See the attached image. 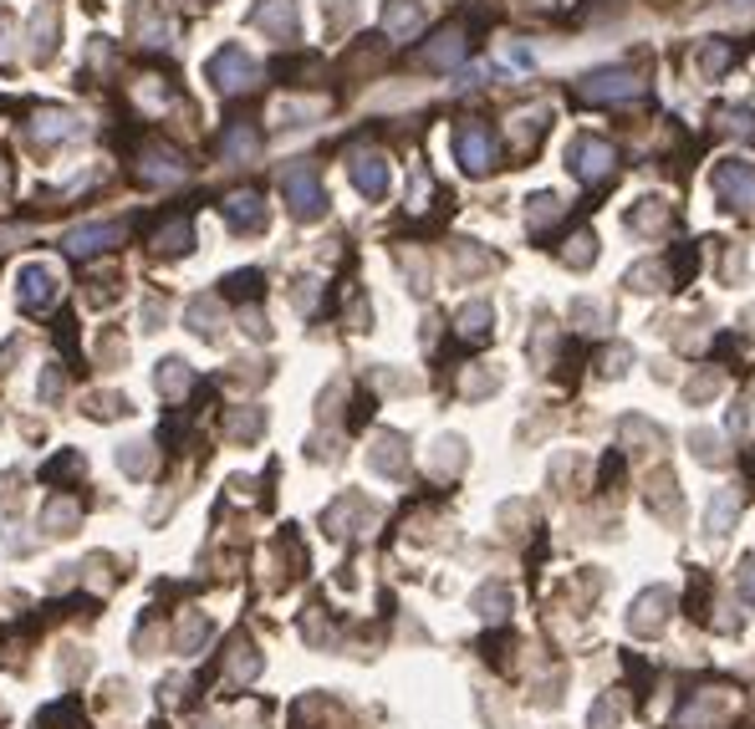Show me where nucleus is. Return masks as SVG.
<instances>
[{
	"label": "nucleus",
	"mask_w": 755,
	"mask_h": 729,
	"mask_svg": "<svg viewBox=\"0 0 755 729\" xmlns=\"http://www.w3.org/2000/svg\"><path fill=\"white\" fill-rule=\"evenodd\" d=\"M159 316H163V306H159V301H149V306H144V322H149V332L159 327Z\"/></svg>",
	"instance_id": "nucleus-57"
},
{
	"label": "nucleus",
	"mask_w": 755,
	"mask_h": 729,
	"mask_svg": "<svg viewBox=\"0 0 755 729\" xmlns=\"http://www.w3.org/2000/svg\"><path fill=\"white\" fill-rule=\"evenodd\" d=\"M459 57H465V36H459L455 26L439 31L430 42V51H424V61H430L434 72H449V67H459Z\"/></svg>",
	"instance_id": "nucleus-27"
},
{
	"label": "nucleus",
	"mask_w": 755,
	"mask_h": 729,
	"mask_svg": "<svg viewBox=\"0 0 755 729\" xmlns=\"http://www.w3.org/2000/svg\"><path fill=\"white\" fill-rule=\"evenodd\" d=\"M424 194H430V180H424V174H414V194H409V205L424 209Z\"/></svg>",
	"instance_id": "nucleus-56"
},
{
	"label": "nucleus",
	"mask_w": 755,
	"mask_h": 729,
	"mask_svg": "<svg viewBox=\"0 0 755 729\" xmlns=\"http://www.w3.org/2000/svg\"><path fill=\"white\" fill-rule=\"evenodd\" d=\"M613 164H618V153H613V143H607V138L577 134L572 143H567V169H572L577 180L603 184L607 174H613Z\"/></svg>",
	"instance_id": "nucleus-5"
},
{
	"label": "nucleus",
	"mask_w": 755,
	"mask_h": 729,
	"mask_svg": "<svg viewBox=\"0 0 755 729\" xmlns=\"http://www.w3.org/2000/svg\"><path fill=\"white\" fill-rule=\"evenodd\" d=\"M730 67V46L725 42H714V46H705V51H699V72L705 77H720Z\"/></svg>",
	"instance_id": "nucleus-44"
},
{
	"label": "nucleus",
	"mask_w": 755,
	"mask_h": 729,
	"mask_svg": "<svg viewBox=\"0 0 755 729\" xmlns=\"http://www.w3.org/2000/svg\"><path fill=\"white\" fill-rule=\"evenodd\" d=\"M720 383H725V378H720V372H699V378H695V383H689V387H684V398H689V403H699V398H710V393H720Z\"/></svg>",
	"instance_id": "nucleus-47"
},
{
	"label": "nucleus",
	"mask_w": 755,
	"mask_h": 729,
	"mask_svg": "<svg viewBox=\"0 0 755 729\" xmlns=\"http://www.w3.org/2000/svg\"><path fill=\"white\" fill-rule=\"evenodd\" d=\"M562 209H567V199L557 189H541V194H531L526 199V224L531 230H547L551 220H562Z\"/></svg>",
	"instance_id": "nucleus-28"
},
{
	"label": "nucleus",
	"mask_w": 755,
	"mask_h": 729,
	"mask_svg": "<svg viewBox=\"0 0 755 729\" xmlns=\"http://www.w3.org/2000/svg\"><path fill=\"white\" fill-rule=\"evenodd\" d=\"M77 521H82V506L67 500V495H52V500L42 506V531H46V536H67Z\"/></svg>",
	"instance_id": "nucleus-24"
},
{
	"label": "nucleus",
	"mask_w": 755,
	"mask_h": 729,
	"mask_svg": "<svg viewBox=\"0 0 755 729\" xmlns=\"http://www.w3.org/2000/svg\"><path fill=\"white\" fill-rule=\"evenodd\" d=\"M735 5H751V0H735Z\"/></svg>",
	"instance_id": "nucleus-60"
},
{
	"label": "nucleus",
	"mask_w": 755,
	"mask_h": 729,
	"mask_svg": "<svg viewBox=\"0 0 755 729\" xmlns=\"http://www.w3.org/2000/svg\"><path fill=\"white\" fill-rule=\"evenodd\" d=\"M322 113V103H282L276 107V118L282 123H291V118H317Z\"/></svg>",
	"instance_id": "nucleus-51"
},
{
	"label": "nucleus",
	"mask_w": 755,
	"mask_h": 729,
	"mask_svg": "<svg viewBox=\"0 0 755 729\" xmlns=\"http://www.w3.org/2000/svg\"><path fill=\"white\" fill-rule=\"evenodd\" d=\"M245 21H251L255 31H266L271 42H297V31H301L297 0H255Z\"/></svg>",
	"instance_id": "nucleus-9"
},
{
	"label": "nucleus",
	"mask_w": 755,
	"mask_h": 729,
	"mask_svg": "<svg viewBox=\"0 0 755 729\" xmlns=\"http://www.w3.org/2000/svg\"><path fill=\"white\" fill-rule=\"evenodd\" d=\"M419 31H424V0H384L388 42H414Z\"/></svg>",
	"instance_id": "nucleus-14"
},
{
	"label": "nucleus",
	"mask_w": 755,
	"mask_h": 729,
	"mask_svg": "<svg viewBox=\"0 0 755 729\" xmlns=\"http://www.w3.org/2000/svg\"><path fill=\"white\" fill-rule=\"evenodd\" d=\"M128 31H134L144 46H169V36H174L153 0H134V5H128Z\"/></svg>",
	"instance_id": "nucleus-16"
},
{
	"label": "nucleus",
	"mask_w": 755,
	"mask_h": 729,
	"mask_svg": "<svg viewBox=\"0 0 755 729\" xmlns=\"http://www.w3.org/2000/svg\"><path fill=\"white\" fill-rule=\"evenodd\" d=\"M735 521H741V490H735V485H725V490H714V500H710L705 536H710V541H725L730 531H735Z\"/></svg>",
	"instance_id": "nucleus-17"
},
{
	"label": "nucleus",
	"mask_w": 755,
	"mask_h": 729,
	"mask_svg": "<svg viewBox=\"0 0 755 729\" xmlns=\"http://www.w3.org/2000/svg\"><path fill=\"white\" fill-rule=\"evenodd\" d=\"M577 92L587 103H628V97L643 92V82H638L633 67H597V72H587L577 82Z\"/></svg>",
	"instance_id": "nucleus-6"
},
{
	"label": "nucleus",
	"mask_w": 755,
	"mask_h": 729,
	"mask_svg": "<svg viewBox=\"0 0 755 729\" xmlns=\"http://www.w3.org/2000/svg\"><path fill=\"white\" fill-rule=\"evenodd\" d=\"M730 715H735V688H695L679 704L674 729H720Z\"/></svg>",
	"instance_id": "nucleus-2"
},
{
	"label": "nucleus",
	"mask_w": 755,
	"mask_h": 729,
	"mask_svg": "<svg viewBox=\"0 0 755 729\" xmlns=\"http://www.w3.org/2000/svg\"><path fill=\"white\" fill-rule=\"evenodd\" d=\"M57 36H61V0H42L36 15H31V61L57 57Z\"/></svg>",
	"instance_id": "nucleus-12"
},
{
	"label": "nucleus",
	"mask_w": 755,
	"mask_h": 729,
	"mask_svg": "<svg viewBox=\"0 0 755 729\" xmlns=\"http://www.w3.org/2000/svg\"><path fill=\"white\" fill-rule=\"evenodd\" d=\"M474 612H480L485 623H501L505 612H511V587H505V581H485V587L474 592Z\"/></svg>",
	"instance_id": "nucleus-30"
},
{
	"label": "nucleus",
	"mask_w": 755,
	"mask_h": 729,
	"mask_svg": "<svg viewBox=\"0 0 755 729\" xmlns=\"http://www.w3.org/2000/svg\"><path fill=\"white\" fill-rule=\"evenodd\" d=\"M741 597L755 608V556H745V562H741Z\"/></svg>",
	"instance_id": "nucleus-54"
},
{
	"label": "nucleus",
	"mask_w": 755,
	"mask_h": 729,
	"mask_svg": "<svg viewBox=\"0 0 755 729\" xmlns=\"http://www.w3.org/2000/svg\"><path fill=\"white\" fill-rule=\"evenodd\" d=\"M15 297H21V306L26 312H46L52 301H57V291H61V281H57V270L52 266H42V261H26V266L15 270Z\"/></svg>",
	"instance_id": "nucleus-10"
},
{
	"label": "nucleus",
	"mask_w": 755,
	"mask_h": 729,
	"mask_svg": "<svg viewBox=\"0 0 755 729\" xmlns=\"http://www.w3.org/2000/svg\"><path fill=\"white\" fill-rule=\"evenodd\" d=\"M562 261H567V266H593V261H597V235H572V240H567V251H562Z\"/></svg>",
	"instance_id": "nucleus-41"
},
{
	"label": "nucleus",
	"mask_w": 755,
	"mask_h": 729,
	"mask_svg": "<svg viewBox=\"0 0 755 729\" xmlns=\"http://www.w3.org/2000/svg\"><path fill=\"white\" fill-rule=\"evenodd\" d=\"M465 460H470V449H465V439L445 433V439L434 444V454H430V475H434V479H455L459 470H465Z\"/></svg>",
	"instance_id": "nucleus-22"
},
{
	"label": "nucleus",
	"mask_w": 755,
	"mask_h": 729,
	"mask_svg": "<svg viewBox=\"0 0 755 729\" xmlns=\"http://www.w3.org/2000/svg\"><path fill=\"white\" fill-rule=\"evenodd\" d=\"M209 638V617L205 612H190V617H184V623H179V653H194V648H199V643Z\"/></svg>",
	"instance_id": "nucleus-36"
},
{
	"label": "nucleus",
	"mask_w": 755,
	"mask_h": 729,
	"mask_svg": "<svg viewBox=\"0 0 755 729\" xmlns=\"http://www.w3.org/2000/svg\"><path fill=\"white\" fill-rule=\"evenodd\" d=\"M501 61H511V67H536V51H531V46H511V42H505L501 46Z\"/></svg>",
	"instance_id": "nucleus-52"
},
{
	"label": "nucleus",
	"mask_w": 755,
	"mask_h": 729,
	"mask_svg": "<svg viewBox=\"0 0 755 729\" xmlns=\"http://www.w3.org/2000/svg\"><path fill=\"white\" fill-rule=\"evenodd\" d=\"M190 5H199V0H190Z\"/></svg>",
	"instance_id": "nucleus-61"
},
{
	"label": "nucleus",
	"mask_w": 755,
	"mask_h": 729,
	"mask_svg": "<svg viewBox=\"0 0 755 729\" xmlns=\"http://www.w3.org/2000/svg\"><path fill=\"white\" fill-rule=\"evenodd\" d=\"M622 439H628V444H649V449H664V433L653 429L649 418H622Z\"/></svg>",
	"instance_id": "nucleus-39"
},
{
	"label": "nucleus",
	"mask_w": 755,
	"mask_h": 729,
	"mask_svg": "<svg viewBox=\"0 0 755 729\" xmlns=\"http://www.w3.org/2000/svg\"><path fill=\"white\" fill-rule=\"evenodd\" d=\"M622 719V694H603L593 704V715H587V729H613Z\"/></svg>",
	"instance_id": "nucleus-38"
},
{
	"label": "nucleus",
	"mask_w": 755,
	"mask_h": 729,
	"mask_svg": "<svg viewBox=\"0 0 755 729\" xmlns=\"http://www.w3.org/2000/svg\"><path fill=\"white\" fill-rule=\"evenodd\" d=\"M255 149H261V143H255V134L245 128V123H240V128H230V138H225V159H230V164H251Z\"/></svg>",
	"instance_id": "nucleus-35"
},
{
	"label": "nucleus",
	"mask_w": 755,
	"mask_h": 729,
	"mask_svg": "<svg viewBox=\"0 0 755 729\" xmlns=\"http://www.w3.org/2000/svg\"><path fill=\"white\" fill-rule=\"evenodd\" d=\"M190 332L194 337H205V343H220V327H225V312H220V301L215 297H194L190 301Z\"/></svg>",
	"instance_id": "nucleus-21"
},
{
	"label": "nucleus",
	"mask_w": 755,
	"mask_h": 729,
	"mask_svg": "<svg viewBox=\"0 0 755 729\" xmlns=\"http://www.w3.org/2000/svg\"><path fill=\"white\" fill-rule=\"evenodd\" d=\"M495 383H501L495 372H465V378H459V393H465V398H485V393H495Z\"/></svg>",
	"instance_id": "nucleus-45"
},
{
	"label": "nucleus",
	"mask_w": 755,
	"mask_h": 729,
	"mask_svg": "<svg viewBox=\"0 0 755 729\" xmlns=\"http://www.w3.org/2000/svg\"><path fill=\"white\" fill-rule=\"evenodd\" d=\"M209 82L220 92H245V88H255L261 82V67H255V57L245 51V46H220L215 57H209Z\"/></svg>",
	"instance_id": "nucleus-4"
},
{
	"label": "nucleus",
	"mask_w": 755,
	"mask_h": 729,
	"mask_svg": "<svg viewBox=\"0 0 755 729\" xmlns=\"http://www.w3.org/2000/svg\"><path fill=\"white\" fill-rule=\"evenodd\" d=\"M190 245H194L190 220H174V224H163V230H159V251L163 255H184Z\"/></svg>",
	"instance_id": "nucleus-37"
},
{
	"label": "nucleus",
	"mask_w": 755,
	"mask_h": 729,
	"mask_svg": "<svg viewBox=\"0 0 755 729\" xmlns=\"http://www.w3.org/2000/svg\"><path fill=\"white\" fill-rule=\"evenodd\" d=\"M455 322H459V337H470V343H485L490 327H495V312H490V301H465Z\"/></svg>",
	"instance_id": "nucleus-26"
},
{
	"label": "nucleus",
	"mask_w": 755,
	"mask_h": 729,
	"mask_svg": "<svg viewBox=\"0 0 755 729\" xmlns=\"http://www.w3.org/2000/svg\"><path fill=\"white\" fill-rule=\"evenodd\" d=\"M668 220H674V205L668 199H659V194H643L628 215H622V224L633 230V235H664Z\"/></svg>",
	"instance_id": "nucleus-15"
},
{
	"label": "nucleus",
	"mask_w": 755,
	"mask_h": 729,
	"mask_svg": "<svg viewBox=\"0 0 755 729\" xmlns=\"http://www.w3.org/2000/svg\"><path fill=\"white\" fill-rule=\"evenodd\" d=\"M282 194L286 205H291V215L297 220H322L327 215V194H322V180H317V169L311 164H291L282 174Z\"/></svg>",
	"instance_id": "nucleus-3"
},
{
	"label": "nucleus",
	"mask_w": 755,
	"mask_h": 729,
	"mask_svg": "<svg viewBox=\"0 0 755 729\" xmlns=\"http://www.w3.org/2000/svg\"><path fill=\"white\" fill-rule=\"evenodd\" d=\"M225 220H230V230H261L266 224V205L255 194H230L225 199Z\"/></svg>",
	"instance_id": "nucleus-25"
},
{
	"label": "nucleus",
	"mask_w": 755,
	"mask_h": 729,
	"mask_svg": "<svg viewBox=\"0 0 755 729\" xmlns=\"http://www.w3.org/2000/svg\"><path fill=\"white\" fill-rule=\"evenodd\" d=\"M144 180H149V184H179V180H184V164H179V153L149 149V153H144Z\"/></svg>",
	"instance_id": "nucleus-29"
},
{
	"label": "nucleus",
	"mask_w": 755,
	"mask_h": 729,
	"mask_svg": "<svg viewBox=\"0 0 755 729\" xmlns=\"http://www.w3.org/2000/svg\"><path fill=\"white\" fill-rule=\"evenodd\" d=\"M42 398H46V403H57V398H61V378H57V372H46V378H42Z\"/></svg>",
	"instance_id": "nucleus-55"
},
{
	"label": "nucleus",
	"mask_w": 755,
	"mask_h": 729,
	"mask_svg": "<svg viewBox=\"0 0 755 729\" xmlns=\"http://www.w3.org/2000/svg\"><path fill=\"white\" fill-rule=\"evenodd\" d=\"M720 123L730 134H755V113L751 107H720Z\"/></svg>",
	"instance_id": "nucleus-48"
},
{
	"label": "nucleus",
	"mask_w": 755,
	"mask_h": 729,
	"mask_svg": "<svg viewBox=\"0 0 755 729\" xmlns=\"http://www.w3.org/2000/svg\"><path fill=\"white\" fill-rule=\"evenodd\" d=\"M88 414L92 418H118V414H128V398H118V393H92Z\"/></svg>",
	"instance_id": "nucleus-43"
},
{
	"label": "nucleus",
	"mask_w": 755,
	"mask_h": 729,
	"mask_svg": "<svg viewBox=\"0 0 755 729\" xmlns=\"http://www.w3.org/2000/svg\"><path fill=\"white\" fill-rule=\"evenodd\" d=\"M664 281H668L664 261H638V266L628 270V286H633V291H643V297H653V291H664Z\"/></svg>",
	"instance_id": "nucleus-33"
},
{
	"label": "nucleus",
	"mask_w": 755,
	"mask_h": 729,
	"mask_svg": "<svg viewBox=\"0 0 755 729\" xmlns=\"http://www.w3.org/2000/svg\"><path fill=\"white\" fill-rule=\"evenodd\" d=\"M153 387H159L163 398H184V387H190V362H184V358H163L159 372H153Z\"/></svg>",
	"instance_id": "nucleus-31"
},
{
	"label": "nucleus",
	"mask_w": 755,
	"mask_h": 729,
	"mask_svg": "<svg viewBox=\"0 0 755 729\" xmlns=\"http://www.w3.org/2000/svg\"><path fill=\"white\" fill-rule=\"evenodd\" d=\"M118 470H123V475H134V479H144L153 470V444H144V439L123 444L118 449Z\"/></svg>",
	"instance_id": "nucleus-32"
},
{
	"label": "nucleus",
	"mask_w": 755,
	"mask_h": 729,
	"mask_svg": "<svg viewBox=\"0 0 755 729\" xmlns=\"http://www.w3.org/2000/svg\"><path fill=\"white\" fill-rule=\"evenodd\" d=\"M628 362H633V352H628V347H607L603 378H622V372H628Z\"/></svg>",
	"instance_id": "nucleus-50"
},
{
	"label": "nucleus",
	"mask_w": 755,
	"mask_h": 729,
	"mask_svg": "<svg viewBox=\"0 0 755 729\" xmlns=\"http://www.w3.org/2000/svg\"><path fill=\"white\" fill-rule=\"evenodd\" d=\"M194 729H220V725H215V719H199V725H194Z\"/></svg>",
	"instance_id": "nucleus-58"
},
{
	"label": "nucleus",
	"mask_w": 755,
	"mask_h": 729,
	"mask_svg": "<svg viewBox=\"0 0 755 729\" xmlns=\"http://www.w3.org/2000/svg\"><path fill=\"white\" fill-rule=\"evenodd\" d=\"M668 612H674V592H668V587H649V592H638L633 608H628V633H633V638H653V633H664Z\"/></svg>",
	"instance_id": "nucleus-8"
},
{
	"label": "nucleus",
	"mask_w": 755,
	"mask_h": 729,
	"mask_svg": "<svg viewBox=\"0 0 755 729\" xmlns=\"http://www.w3.org/2000/svg\"><path fill=\"white\" fill-rule=\"evenodd\" d=\"M689 449L699 464H725V439L714 429H689Z\"/></svg>",
	"instance_id": "nucleus-34"
},
{
	"label": "nucleus",
	"mask_w": 755,
	"mask_h": 729,
	"mask_svg": "<svg viewBox=\"0 0 755 729\" xmlns=\"http://www.w3.org/2000/svg\"><path fill=\"white\" fill-rule=\"evenodd\" d=\"M0 189H5V169H0Z\"/></svg>",
	"instance_id": "nucleus-59"
},
{
	"label": "nucleus",
	"mask_w": 755,
	"mask_h": 729,
	"mask_svg": "<svg viewBox=\"0 0 755 729\" xmlns=\"http://www.w3.org/2000/svg\"><path fill=\"white\" fill-rule=\"evenodd\" d=\"M572 322H577V327H587V332H597L607 322V306H603V301L577 297V301H572Z\"/></svg>",
	"instance_id": "nucleus-42"
},
{
	"label": "nucleus",
	"mask_w": 755,
	"mask_h": 729,
	"mask_svg": "<svg viewBox=\"0 0 755 729\" xmlns=\"http://www.w3.org/2000/svg\"><path fill=\"white\" fill-rule=\"evenodd\" d=\"M261 429H266V414H261V408H251V414H236V418H230V439H255Z\"/></svg>",
	"instance_id": "nucleus-46"
},
{
	"label": "nucleus",
	"mask_w": 755,
	"mask_h": 729,
	"mask_svg": "<svg viewBox=\"0 0 755 729\" xmlns=\"http://www.w3.org/2000/svg\"><path fill=\"white\" fill-rule=\"evenodd\" d=\"M11 42H15V21H11V11L0 5V61H11Z\"/></svg>",
	"instance_id": "nucleus-53"
},
{
	"label": "nucleus",
	"mask_w": 755,
	"mask_h": 729,
	"mask_svg": "<svg viewBox=\"0 0 755 729\" xmlns=\"http://www.w3.org/2000/svg\"><path fill=\"white\" fill-rule=\"evenodd\" d=\"M123 240V224H77L72 235H67V251L72 255H98V251H107V245H118Z\"/></svg>",
	"instance_id": "nucleus-20"
},
{
	"label": "nucleus",
	"mask_w": 755,
	"mask_h": 729,
	"mask_svg": "<svg viewBox=\"0 0 755 729\" xmlns=\"http://www.w3.org/2000/svg\"><path fill=\"white\" fill-rule=\"evenodd\" d=\"M455 159L470 180H485L490 169H495V138H490L480 123H459L455 128Z\"/></svg>",
	"instance_id": "nucleus-7"
},
{
	"label": "nucleus",
	"mask_w": 755,
	"mask_h": 729,
	"mask_svg": "<svg viewBox=\"0 0 755 729\" xmlns=\"http://www.w3.org/2000/svg\"><path fill=\"white\" fill-rule=\"evenodd\" d=\"M547 123H551V107H526L521 118H511V149H516V153H531Z\"/></svg>",
	"instance_id": "nucleus-23"
},
{
	"label": "nucleus",
	"mask_w": 755,
	"mask_h": 729,
	"mask_svg": "<svg viewBox=\"0 0 755 729\" xmlns=\"http://www.w3.org/2000/svg\"><path fill=\"white\" fill-rule=\"evenodd\" d=\"M643 500L653 506V516H659V521H679V516H684L679 485H674V475H668V470L649 475V490H643Z\"/></svg>",
	"instance_id": "nucleus-19"
},
{
	"label": "nucleus",
	"mask_w": 755,
	"mask_h": 729,
	"mask_svg": "<svg viewBox=\"0 0 755 729\" xmlns=\"http://www.w3.org/2000/svg\"><path fill=\"white\" fill-rule=\"evenodd\" d=\"M322 11L332 26H347V21H357V0H322Z\"/></svg>",
	"instance_id": "nucleus-49"
},
{
	"label": "nucleus",
	"mask_w": 755,
	"mask_h": 729,
	"mask_svg": "<svg viewBox=\"0 0 755 729\" xmlns=\"http://www.w3.org/2000/svg\"><path fill=\"white\" fill-rule=\"evenodd\" d=\"M82 134V118H77L72 107H42L36 113V123H31V138L42 143V149H52V143H67V138Z\"/></svg>",
	"instance_id": "nucleus-13"
},
{
	"label": "nucleus",
	"mask_w": 755,
	"mask_h": 729,
	"mask_svg": "<svg viewBox=\"0 0 755 729\" xmlns=\"http://www.w3.org/2000/svg\"><path fill=\"white\" fill-rule=\"evenodd\" d=\"M368 464L378 470V475H393L399 479L403 470H409V444H403V433H378L368 449Z\"/></svg>",
	"instance_id": "nucleus-18"
},
{
	"label": "nucleus",
	"mask_w": 755,
	"mask_h": 729,
	"mask_svg": "<svg viewBox=\"0 0 755 729\" xmlns=\"http://www.w3.org/2000/svg\"><path fill=\"white\" fill-rule=\"evenodd\" d=\"M710 189L720 194V205L735 215H755V164L751 159H720L710 169Z\"/></svg>",
	"instance_id": "nucleus-1"
},
{
	"label": "nucleus",
	"mask_w": 755,
	"mask_h": 729,
	"mask_svg": "<svg viewBox=\"0 0 755 729\" xmlns=\"http://www.w3.org/2000/svg\"><path fill=\"white\" fill-rule=\"evenodd\" d=\"M230 673H236L240 684L261 673V653H255V648H251V643H245V638H240V643H236V653H230Z\"/></svg>",
	"instance_id": "nucleus-40"
},
{
	"label": "nucleus",
	"mask_w": 755,
	"mask_h": 729,
	"mask_svg": "<svg viewBox=\"0 0 755 729\" xmlns=\"http://www.w3.org/2000/svg\"><path fill=\"white\" fill-rule=\"evenodd\" d=\"M347 180L357 184V194H368V199H384L388 184H393V169H388L384 153H353V159H347Z\"/></svg>",
	"instance_id": "nucleus-11"
}]
</instances>
